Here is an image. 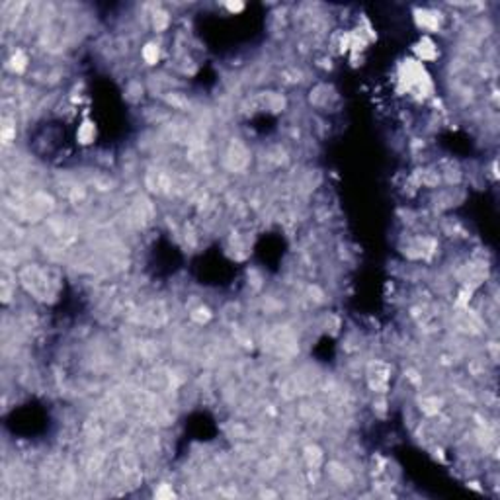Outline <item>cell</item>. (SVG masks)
<instances>
[{"mask_svg":"<svg viewBox=\"0 0 500 500\" xmlns=\"http://www.w3.org/2000/svg\"><path fill=\"white\" fill-rule=\"evenodd\" d=\"M159 53H161V49H159V45L157 43H147L143 47V59H145V63H148V65H155V63L159 61Z\"/></svg>","mask_w":500,"mask_h":500,"instance_id":"cell-4","label":"cell"},{"mask_svg":"<svg viewBox=\"0 0 500 500\" xmlns=\"http://www.w3.org/2000/svg\"><path fill=\"white\" fill-rule=\"evenodd\" d=\"M12 71L14 73H24L26 69H28V59H26V55L22 53V51H16L14 55H12Z\"/></svg>","mask_w":500,"mask_h":500,"instance_id":"cell-5","label":"cell"},{"mask_svg":"<svg viewBox=\"0 0 500 500\" xmlns=\"http://www.w3.org/2000/svg\"><path fill=\"white\" fill-rule=\"evenodd\" d=\"M414 51L418 55V59L422 61H434L438 57V49H436V43H432L428 37L420 39L418 43L414 45Z\"/></svg>","mask_w":500,"mask_h":500,"instance_id":"cell-2","label":"cell"},{"mask_svg":"<svg viewBox=\"0 0 500 500\" xmlns=\"http://www.w3.org/2000/svg\"><path fill=\"white\" fill-rule=\"evenodd\" d=\"M94 135H96V129H94V125L90 123V121H84L80 127H78V133H76V139L82 143V145H88L90 141L94 139Z\"/></svg>","mask_w":500,"mask_h":500,"instance_id":"cell-3","label":"cell"},{"mask_svg":"<svg viewBox=\"0 0 500 500\" xmlns=\"http://www.w3.org/2000/svg\"><path fill=\"white\" fill-rule=\"evenodd\" d=\"M414 20H416L418 28H422V30L438 31L441 18L438 16V12H434V10H416V12H414Z\"/></svg>","mask_w":500,"mask_h":500,"instance_id":"cell-1","label":"cell"}]
</instances>
